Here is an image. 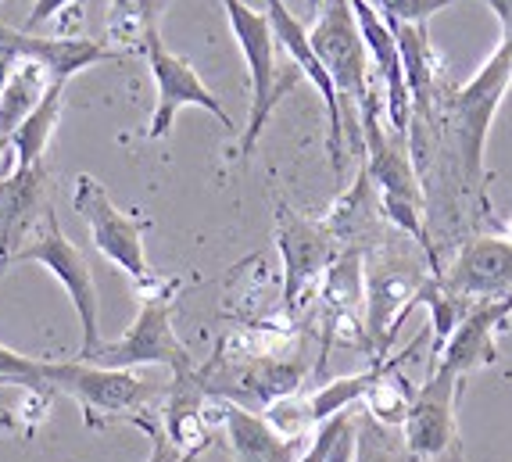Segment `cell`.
<instances>
[{"mask_svg":"<svg viewBox=\"0 0 512 462\" xmlns=\"http://www.w3.org/2000/svg\"><path fill=\"white\" fill-rule=\"evenodd\" d=\"M509 86H512V36L509 40H498L495 54L473 72V79H466V83L444 101V112H448V122H452L455 147H459L466 187H470L484 205H487L484 147H487V133H491V122H495L498 108H502L505 94H509Z\"/></svg>","mask_w":512,"mask_h":462,"instance_id":"1","label":"cell"},{"mask_svg":"<svg viewBox=\"0 0 512 462\" xmlns=\"http://www.w3.org/2000/svg\"><path fill=\"white\" fill-rule=\"evenodd\" d=\"M222 8H226L233 40H237L240 54L248 61L251 76V115L244 133H240V158H251V151L265 133V122L273 119L280 97L298 83L301 72L294 65L280 72V43H276L273 22L265 11L251 8L244 0H222Z\"/></svg>","mask_w":512,"mask_h":462,"instance_id":"2","label":"cell"},{"mask_svg":"<svg viewBox=\"0 0 512 462\" xmlns=\"http://www.w3.org/2000/svg\"><path fill=\"white\" fill-rule=\"evenodd\" d=\"M176 291L180 280H165L158 276V283H151L140 294V312L133 319L126 334L119 341L101 344L97 355L90 362L104 369H137V366H169L172 377L194 373V355L187 351V344L176 337L172 330V305H176Z\"/></svg>","mask_w":512,"mask_h":462,"instance_id":"3","label":"cell"},{"mask_svg":"<svg viewBox=\"0 0 512 462\" xmlns=\"http://www.w3.org/2000/svg\"><path fill=\"white\" fill-rule=\"evenodd\" d=\"M18 262H36L43 266L54 280L65 287L72 308H76L79 326H83V344H79V362H90L101 348V301H97V283H94V269L86 262L83 251L65 237L54 208H47L43 215V230H36V237L29 240L26 248L11 258V266Z\"/></svg>","mask_w":512,"mask_h":462,"instance_id":"4","label":"cell"},{"mask_svg":"<svg viewBox=\"0 0 512 462\" xmlns=\"http://www.w3.org/2000/svg\"><path fill=\"white\" fill-rule=\"evenodd\" d=\"M308 40L323 61V69L330 72L333 90L341 101L359 108V115L380 104L376 90L369 86V51L362 43L351 0H323L316 26L308 29Z\"/></svg>","mask_w":512,"mask_h":462,"instance_id":"5","label":"cell"},{"mask_svg":"<svg viewBox=\"0 0 512 462\" xmlns=\"http://www.w3.org/2000/svg\"><path fill=\"white\" fill-rule=\"evenodd\" d=\"M40 391H61L83 405L86 427H94V416H126L140 412L154 398V384L137 377L133 369H104L94 362H47L40 359Z\"/></svg>","mask_w":512,"mask_h":462,"instance_id":"6","label":"cell"},{"mask_svg":"<svg viewBox=\"0 0 512 462\" xmlns=\"http://www.w3.org/2000/svg\"><path fill=\"white\" fill-rule=\"evenodd\" d=\"M72 208L83 215L86 230L94 248L108 258L111 266H119L129 280L137 283V291H147L151 283H158V273H151L144 251V219L122 212L108 197V190L94 180V176H79L76 194H72Z\"/></svg>","mask_w":512,"mask_h":462,"instance_id":"7","label":"cell"},{"mask_svg":"<svg viewBox=\"0 0 512 462\" xmlns=\"http://www.w3.org/2000/svg\"><path fill=\"white\" fill-rule=\"evenodd\" d=\"M459 377L448 366H430L427 380L416 391V402L409 409L402 434L416 459L423 462H466L462 455L459 423H455V402H459Z\"/></svg>","mask_w":512,"mask_h":462,"instance_id":"8","label":"cell"},{"mask_svg":"<svg viewBox=\"0 0 512 462\" xmlns=\"http://www.w3.org/2000/svg\"><path fill=\"white\" fill-rule=\"evenodd\" d=\"M276 248L283 258V308L298 312L305 294L323 283L333 258L341 255V240L316 219H305L294 208L276 205Z\"/></svg>","mask_w":512,"mask_h":462,"instance_id":"9","label":"cell"},{"mask_svg":"<svg viewBox=\"0 0 512 462\" xmlns=\"http://www.w3.org/2000/svg\"><path fill=\"white\" fill-rule=\"evenodd\" d=\"M147 65H151V79L154 90H158V101H154V115L151 126H147V140H165L172 133V122L183 108H205L226 129H233L230 112L219 104V97L205 86V79L197 76V69L187 58L172 54L162 43V36H154L151 47H147Z\"/></svg>","mask_w":512,"mask_h":462,"instance_id":"10","label":"cell"},{"mask_svg":"<svg viewBox=\"0 0 512 462\" xmlns=\"http://www.w3.org/2000/svg\"><path fill=\"white\" fill-rule=\"evenodd\" d=\"M423 283H427V276L409 262H398V258H384L373 269H366V341L376 359H387V351L398 337V326L416 305Z\"/></svg>","mask_w":512,"mask_h":462,"instance_id":"11","label":"cell"},{"mask_svg":"<svg viewBox=\"0 0 512 462\" xmlns=\"http://www.w3.org/2000/svg\"><path fill=\"white\" fill-rule=\"evenodd\" d=\"M265 15L273 22L276 43L283 47V54L291 58V65L316 86L319 97L326 104V151H330V165L333 172L341 176L344 172V112H341V97L333 90L330 72L323 69L319 54L312 51V40H308V29L301 26V18L287 8V0H265Z\"/></svg>","mask_w":512,"mask_h":462,"instance_id":"12","label":"cell"},{"mask_svg":"<svg viewBox=\"0 0 512 462\" xmlns=\"http://www.w3.org/2000/svg\"><path fill=\"white\" fill-rule=\"evenodd\" d=\"M444 291L462 301L512 298V240L473 237L462 244L452 269L441 273Z\"/></svg>","mask_w":512,"mask_h":462,"instance_id":"13","label":"cell"},{"mask_svg":"<svg viewBox=\"0 0 512 462\" xmlns=\"http://www.w3.org/2000/svg\"><path fill=\"white\" fill-rule=\"evenodd\" d=\"M362 137H366V165L369 180L380 201H405L423 208V187H419L416 165H412L409 137H398L380 126V104L362 115Z\"/></svg>","mask_w":512,"mask_h":462,"instance_id":"14","label":"cell"},{"mask_svg":"<svg viewBox=\"0 0 512 462\" xmlns=\"http://www.w3.org/2000/svg\"><path fill=\"white\" fill-rule=\"evenodd\" d=\"M0 58L36 61L54 83L69 86V79L86 72L90 65H97V61H115V58H122V54L111 51L104 40H86V36H33V33H18V29L0 26Z\"/></svg>","mask_w":512,"mask_h":462,"instance_id":"15","label":"cell"},{"mask_svg":"<svg viewBox=\"0 0 512 462\" xmlns=\"http://www.w3.org/2000/svg\"><path fill=\"white\" fill-rule=\"evenodd\" d=\"M351 11H355V22H359L362 43H366L369 61L376 65V76L384 83L387 97V122H391V133L398 137H409L412 126V101H409V86H405V69H402V51H398V40H394V29L387 26V18L369 4V0H351Z\"/></svg>","mask_w":512,"mask_h":462,"instance_id":"16","label":"cell"},{"mask_svg":"<svg viewBox=\"0 0 512 462\" xmlns=\"http://www.w3.org/2000/svg\"><path fill=\"white\" fill-rule=\"evenodd\" d=\"M47 176L43 165L15 169L8 180H0V269L11 266V258L22 251L29 233L40 230L47 215Z\"/></svg>","mask_w":512,"mask_h":462,"instance_id":"17","label":"cell"},{"mask_svg":"<svg viewBox=\"0 0 512 462\" xmlns=\"http://www.w3.org/2000/svg\"><path fill=\"white\" fill-rule=\"evenodd\" d=\"M212 423H219V427L226 430V441H230L237 462H298L301 459V445L280 437L258 412L244 409V405L230 402V398H219V394L208 398V427H212Z\"/></svg>","mask_w":512,"mask_h":462,"instance_id":"18","label":"cell"},{"mask_svg":"<svg viewBox=\"0 0 512 462\" xmlns=\"http://www.w3.org/2000/svg\"><path fill=\"white\" fill-rule=\"evenodd\" d=\"M512 316V301H473L470 312L462 316V323L455 326V334L448 337V344L441 348L430 366H448L455 369L459 377H470L473 369L480 366H491L498 359V348H495V334L498 326Z\"/></svg>","mask_w":512,"mask_h":462,"instance_id":"19","label":"cell"},{"mask_svg":"<svg viewBox=\"0 0 512 462\" xmlns=\"http://www.w3.org/2000/svg\"><path fill=\"white\" fill-rule=\"evenodd\" d=\"M51 83L54 79L47 76L36 61H26V58L8 61V72H4V83H0V140H4V144H11L18 126L40 108V101L47 97Z\"/></svg>","mask_w":512,"mask_h":462,"instance_id":"20","label":"cell"},{"mask_svg":"<svg viewBox=\"0 0 512 462\" xmlns=\"http://www.w3.org/2000/svg\"><path fill=\"white\" fill-rule=\"evenodd\" d=\"M172 0H111L108 4V22H104V43L111 51L126 54H147L158 22H162L165 8Z\"/></svg>","mask_w":512,"mask_h":462,"instance_id":"21","label":"cell"},{"mask_svg":"<svg viewBox=\"0 0 512 462\" xmlns=\"http://www.w3.org/2000/svg\"><path fill=\"white\" fill-rule=\"evenodd\" d=\"M387 26L394 29V40H398V51H402L412 122H419L434 108V47H430L427 26H405V22H387Z\"/></svg>","mask_w":512,"mask_h":462,"instance_id":"22","label":"cell"},{"mask_svg":"<svg viewBox=\"0 0 512 462\" xmlns=\"http://www.w3.org/2000/svg\"><path fill=\"white\" fill-rule=\"evenodd\" d=\"M61 97H65V83H51L47 97L40 101L33 115H29L18 133L11 137V154H15V169H36L43 162V151L51 144L54 129L61 119Z\"/></svg>","mask_w":512,"mask_h":462,"instance_id":"23","label":"cell"},{"mask_svg":"<svg viewBox=\"0 0 512 462\" xmlns=\"http://www.w3.org/2000/svg\"><path fill=\"white\" fill-rule=\"evenodd\" d=\"M351 462H419L402 427H384L366 409L355 416V455Z\"/></svg>","mask_w":512,"mask_h":462,"instance_id":"24","label":"cell"},{"mask_svg":"<svg viewBox=\"0 0 512 462\" xmlns=\"http://www.w3.org/2000/svg\"><path fill=\"white\" fill-rule=\"evenodd\" d=\"M351 455H355V416L348 409L319 423L298 462H351Z\"/></svg>","mask_w":512,"mask_h":462,"instance_id":"25","label":"cell"},{"mask_svg":"<svg viewBox=\"0 0 512 462\" xmlns=\"http://www.w3.org/2000/svg\"><path fill=\"white\" fill-rule=\"evenodd\" d=\"M262 420L276 430L280 437L294 441V445H305L312 427H319L316 416H312V402H308V394H283L276 402L265 405Z\"/></svg>","mask_w":512,"mask_h":462,"instance_id":"26","label":"cell"},{"mask_svg":"<svg viewBox=\"0 0 512 462\" xmlns=\"http://www.w3.org/2000/svg\"><path fill=\"white\" fill-rule=\"evenodd\" d=\"M387 22H405V26H427L437 11L452 8L459 0H369Z\"/></svg>","mask_w":512,"mask_h":462,"instance_id":"27","label":"cell"},{"mask_svg":"<svg viewBox=\"0 0 512 462\" xmlns=\"http://www.w3.org/2000/svg\"><path fill=\"white\" fill-rule=\"evenodd\" d=\"M133 423L137 427H144L147 434H151V455H147V462H180L183 452L169 441V434H165L162 427H154V423H147L144 416H133Z\"/></svg>","mask_w":512,"mask_h":462,"instance_id":"28","label":"cell"},{"mask_svg":"<svg viewBox=\"0 0 512 462\" xmlns=\"http://www.w3.org/2000/svg\"><path fill=\"white\" fill-rule=\"evenodd\" d=\"M69 4H83V0H36L33 11H29V22H26V33H33L36 26H43V22H51L54 15H61V11L69 8Z\"/></svg>","mask_w":512,"mask_h":462,"instance_id":"29","label":"cell"},{"mask_svg":"<svg viewBox=\"0 0 512 462\" xmlns=\"http://www.w3.org/2000/svg\"><path fill=\"white\" fill-rule=\"evenodd\" d=\"M484 4L495 11L498 26H502V40H509L512 36V0H484Z\"/></svg>","mask_w":512,"mask_h":462,"instance_id":"30","label":"cell"},{"mask_svg":"<svg viewBox=\"0 0 512 462\" xmlns=\"http://www.w3.org/2000/svg\"><path fill=\"white\" fill-rule=\"evenodd\" d=\"M18 427H22V420H18V409L0 412V434H4V430H18Z\"/></svg>","mask_w":512,"mask_h":462,"instance_id":"31","label":"cell"},{"mask_svg":"<svg viewBox=\"0 0 512 462\" xmlns=\"http://www.w3.org/2000/svg\"><path fill=\"white\" fill-rule=\"evenodd\" d=\"M197 459H201V452H187V455H183L180 462H197Z\"/></svg>","mask_w":512,"mask_h":462,"instance_id":"32","label":"cell"},{"mask_svg":"<svg viewBox=\"0 0 512 462\" xmlns=\"http://www.w3.org/2000/svg\"><path fill=\"white\" fill-rule=\"evenodd\" d=\"M0 384H8V380H0Z\"/></svg>","mask_w":512,"mask_h":462,"instance_id":"33","label":"cell"},{"mask_svg":"<svg viewBox=\"0 0 512 462\" xmlns=\"http://www.w3.org/2000/svg\"><path fill=\"white\" fill-rule=\"evenodd\" d=\"M509 301H512V298H509Z\"/></svg>","mask_w":512,"mask_h":462,"instance_id":"34","label":"cell"}]
</instances>
